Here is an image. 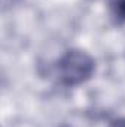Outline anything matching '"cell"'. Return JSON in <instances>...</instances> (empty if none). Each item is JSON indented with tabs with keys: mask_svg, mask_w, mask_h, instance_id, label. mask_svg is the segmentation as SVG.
Instances as JSON below:
<instances>
[{
	"mask_svg": "<svg viewBox=\"0 0 125 127\" xmlns=\"http://www.w3.org/2000/svg\"><path fill=\"white\" fill-rule=\"evenodd\" d=\"M94 69L96 62L87 52L71 49L58 62V77L63 86L72 87L90 80Z\"/></svg>",
	"mask_w": 125,
	"mask_h": 127,
	"instance_id": "obj_1",
	"label": "cell"
},
{
	"mask_svg": "<svg viewBox=\"0 0 125 127\" xmlns=\"http://www.w3.org/2000/svg\"><path fill=\"white\" fill-rule=\"evenodd\" d=\"M110 15L116 24H125V0H109Z\"/></svg>",
	"mask_w": 125,
	"mask_h": 127,
	"instance_id": "obj_2",
	"label": "cell"
},
{
	"mask_svg": "<svg viewBox=\"0 0 125 127\" xmlns=\"http://www.w3.org/2000/svg\"><path fill=\"white\" fill-rule=\"evenodd\" d=\"M109 127H125V118H115L109 123Z\"/></svg>",
	"mask_w": 125,
	"mask_h": 127,
	"instance_id": "obj_3",
	"label": "cell"
}]
</instances>
